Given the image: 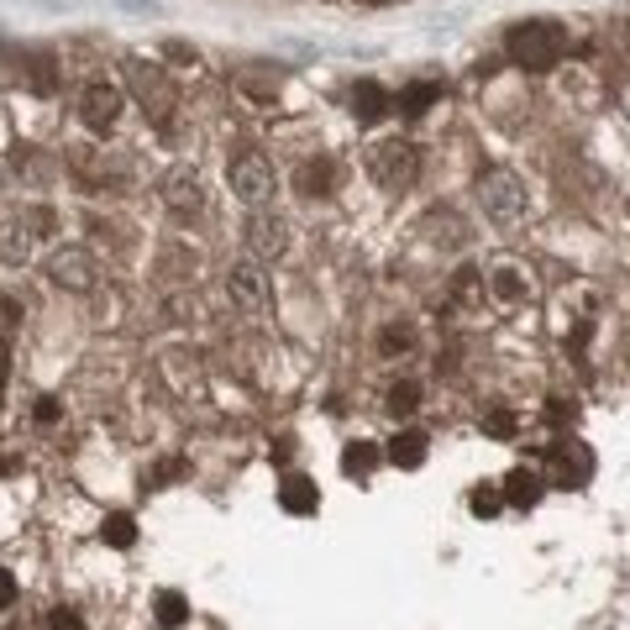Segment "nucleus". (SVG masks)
Instances as JSON below:
<instances>
[{"label":"nucleus","instance_id":"14","mask_svg":"<svg viewBox=\"0 0 630 630\" xmlns=\"http://www.w3.org/2000/svg\"><path fill=\"white\" fill-rule=\"evenodd\" d=\"M505 505H515V510H536L541 505V494H547V478L536 468H510V478H505Z\"/></svg>","mask_w":630,"mask_h":630},{"label":"nucleus","instance_id":"19","mask_svg":"<svg viewBox=\"0 0 630 630\" xmlns=\"http://www.w3.org/2000/svg\"><path fill=\"white\" fill-rule=\"evenodd\" d=\"M299 195L305 200H326L336 190V163L332 158H315V163H299Z\"/></svg>","mask_w":630,"mask_h":630},{"label":"nucleus","instance_id":"1","mask_svg":"<svg viewBox=\"0 0 630 630\" xmlns=\"http://www.w3.org/2000/svg\"><path fill=\"white\" fill-rule=\"evenodd\" d=\"M562 53H568V27L551 21V17H526L505 32V59H510L515 69H526V74H547V69H557Z\"/></svg>","mask_w":630,"mask_h":630},{"label":"nucleus","instance_id":"23","mask_svg":"<svg viewBox=\"0 0 630 630\" xmlns=\"http://www.w3.org/2000/svg\"><path fill=\"white\" fill-rule=\"evenodd\" d=\"M100 536H105V547H116V551H126L132 541H138V520L126 510H116V515H105V526H100Z\"/></svg>","mask_w":630,"mask_h":630},{"label":"nucleus","instance_id":"2","mask_svg":"<svg viewBox=\"0 0 630 630\" xmlns=\"http://www.w3.org/2000/svg\"><path fill=\"white\" fill-rule=\"evenodd\" d=\"M478 205H484V216L494 226H520L526 211H531V195H526V179L515 174V169H484L478 174Z\"/></svg>","mask_w":630,"mask_h":630},{"label":"nucleus","instance_id":"6","mask_svg":"<svg viewBox=\"0 0 630 630\" xmlns=\"http://www.w3.org/2000/svg\"><path fill=\"white\" fill-rule=\"evenodd\" d=\"M126 84H132V95L142 100V111H153L158 126H169V116H174V84L163 79V69L158 63H142V59H126Z\"/></svg>","mask_w":630,"mask_h":630},{"label":"nucleus","instance_id":"33","mask_svg":"<svg viewBox=\"0 0 630 630\" xmlns=\"http://www.w3.org/2000/svg\"><path fill=\"white\" fill-rule=\"evenodd\" d=\"M614 100H620V116L630 121V79H626V84H620V95H614Z\"/></svg>","mask_w":630,"mask_h":630},{"label":"nucleus","instance_id":"22","mask_svg":"<svg viewBox=\"0 0 630 630\" xmlns=\"http://www.w3.org/2000/svg\"><path fill=\"white\" fill-rule=\"evenodd\" d=\"M378 463H384V453H378L374 441H347V453H342V468L353 472V478H368Z\"/></svg>","mask_w":630,"mask_h":630},{"label":"nucleus","instance_id":"27","mask_svg":"<svg viewBox=\"0 0 630 630\" xmlns=\"http://www.w3.org/2000/svg\"><path fill=\"white\" fill-rule=\"evenodd\" d=\"M468 510L478 515V520H489V515H499V510H505V494H499V489H489V484H484V489H472V494H468Z\"/></svg>","mask_w":630,"mask_h":630},{"label":"nucleus","instance_id":"28","mask_svg":"<svg viewBox=\"0 0 630 630\" xmlns=\"http://www.w3.org/2000/svg\"><path fill=\"white\" fill-rule=\"evenodd\" d=\"M484 431L499 436V441H510V436H515V415L510 410H489V415H484Z\"/></svg>","mask_w":630,"mask_h":630},{"label":"nucleus","instance_id":"7","mask_svg":"<svg viewBox=\"0 0 630 630\" xmlns=\"http://www.w3.org/2000/svg\"><path fill=\"white\" fill-rule=\"evenodd\" d=\"M48 284L63 289V295H95V284H100L95 253L90 247H59V253L48 257Z\"/></svg>","mask_w":630,"mask_h":630},{"label":"nucleus","instance_id":"5","mask_svg":"<svg viewBox=\"0 0 630 630\" xmlns=\"http://www.w3.org/2000/svg\"><path fill=\"white\" fill-rule=\"evenodd\" d=\"M121 105H126V95H121L116 79H90V84L79 90V121H84V132H95V138L116 132Z\"/></svg>","mask_w":630,"mask_h":630},{"label":"nucleus","instance_id":"24","mask_svg":"<svg viewBox=\"0 0 630 630\" xmlns=\"http://www.w3.org/2000/svg\"><path fill=\"white\" fill-rule=\"evenodd\" d=\"M184 620H190V599H184V593H174V589L158 593V626H163V630H179Z\"/></svg>","mask_w":630,"mask_h":630},{"label":"nucleus","instance_id":"12","mask_svg":"<svg viewBox=\"0 0 630 630\" xmlns=\"http://www.w3.org/2000/svg\"><path fill=\"white\" fill-rule=\"evenodd\" d=\"M484 295H489L494 305H505V311L526 305V299H531V268L515 263V257H499L489 274H484Z\"/></svg>","mask_w":630,"mask_h":630},{"label":"nucleus","instance_id":"4","mask_svg":"<svg viewBox=\"0 0 630 630\" xmlns=\"http://www.w3.org/2000/svg\"><path fill=\"white\" fill-rule=\"evenodd\" d=\"M226 184H232V195L242 200V205H268L278 190V174H274V163L257 153V148H242V153L226 163Z\"/></svg>","mask_w":630,"mask_h":630},{"label":"nucleus","instance_id":"3","mask_svg":"<svg viewBox=\"0 0 630 630\" xmlns=\"http://www.w3.org/2000/svg\"><path fill=\"white\" fill-rule=\"evenodd\" d=\"M368 174L374 184L384 190H410L415 179H420V148L410 138H384L368 148Z\"/></svg>","mask_w":630,"mask_h":630},{"label":"nucleus","instance_id":"8","mask_svg":"<svg viewBox=\"0 0 630 630\" xmlns=\"http://www.w3.org/2000/svg\"><path fill=\"white\" fill-rule=\"evenodd\" d=\"M547 468H551V484H557V489H589V484H593V453H589V441H578V436L551 441Z\"/></svg>","mask_w":630,"mask_h":630},{"label":"nucleus","instance_id":"25","mask_svg":"<svg viewBox=\"0 0 630 630\" xmlns=\"http://www.w3.org/2000/svg\"><path fill=\"white\" fill-rule=\"evenodd\" d=\"M410 347H415V326H410V321H389V326L378 332V353H384V357L410 353Z\"/></svg>","mask_w":630,"mask_h":630},{"label":"nucleus","instance_id":"29","mask_svg":"<svg viewBox=\"0 0 630 630\" xmlns=\"http://www.w3.org/2000/svg\"><path fill=\"white\" fill-rule=\"evenodd\" d=\"M48 630H84V620H79L74 610H63V604H59V610L48 614Z\"/></svg>","mask_w":630,"mask_h":630},{"label":"nucleus","instance_id":"31","mask_svg":"<svg viewBox=\"0 0 630 630\" xmlns=\"http://www.w3.org/2000/svg\"><path fill=\"white\" fill-rule=\"evenodd\" d=\"M6 378H11V347H6V336H0V394H6Z\"/></svg>","mask_w":630,"mask_h":630},{"label":"nucleus","instance_id":"18","mask_svg":"<svg viewBox=\"0 0 630 630\" xmlns=\"http://www.w3.org/2000/svg\"><path fill=\"white\" fill-rule=\"evenodd\" d=\"M389 90L378 84V79H357L353 84V116L357 121H378V116H389Z\"/></svg>","mask_w":630,"mask_h":630},{"label":"nucleus","instance_id":"11","mask_svg":"<svg viewBox=\"0 0 630 630\" xmlns=\"http://www.w3.org/2000/svg\"><path fill=\"white\" fill-rule=\"evenodd\" d=\"M242 236H247V253L257 263H278V257L289 253V221L278 216V211H268V205H257L253 216H247Z\"/></svg>","mask_w":630,"mask_h":630},{"label":"nucleus","instance_id":"30","mask_svg":"<svg viewBox=\"0 0 630 630\" xmlns=\"http://www.w3.org/2000/svg\"><path fill=\"white\" fill-rule=\"evenodd\" d=\"M17 604V578H11V568H0V610H11Z\"/></svg>","mask_w":630,"mask_h":630},{"label":"nucleus","instance_id":"13","mask_svg":"<svg viewBox=\"0 0 630 630\" xmlns=\"http://www.w3.org/2000/svg\"><path fill=\"white\" fill-rule=\"evenodd\" d=\"M158 374L169 378V389L179 394V399H200V363L190 353H163V363H158Z\"/></svg>","mask_w":630,"mask_h":630},{"label":"nucleus","instance_id":"10","mask_svg":"<svg viewBox=\"0 0 630 630\" xmlns=\"http://www.w3.org/2000/svg\"><path fill=\"white\" fill-rule=\"evenodd\" d=\"M226 295H232V305L242 315H268V274H263V263L257 257H242V263H232L226 268Z\"/></svg>","mask_w":630,"mask_h":630},{"label":"nucleus","instance_id":"15","mask_svg":"<svg viewBox=\"0 0 630 630\" xmlns=\"http://www.w3.org/2000/svg\"><path fill=\"white\" fill-rule=\"evenodd\" d=\"M278 510H284V515H315V510H321V489H315V478L289 472V478L278 484Z\"/></svg>","mask_w":630,"mask_h":630},{"label":"nucleus","instance_id":"17","mask_svg":"<svg viewBox=\"0 0 630 630\" xmlns=\"http://www.w3.org/2000/svg\"><path fill=\"white\" fill-rule=\"evenodd\" d=\"M426 453H431V436L426 431H415V426H405V431H394L389 436V463L394 468H420L426 463Z\"/></svg>","mask_w":630,"mask_h":630},{"label":"nucleus","instance_id":"16","mask_svg":"<svg viewBox=\"0 0 630 630\" xmlns=\"http://www.w3.org/2000/svg\"><path fill=\"white\" fill-rule=\"evenodd\" d=\"M441 95H447V84H441V79H415V84H405V90H399L394 111L415 121V116H426L431 105H441Z\"/></svg>","mask_w":630,"mask_h":630},{"label":"nucleus","instance_id":"32","mask_svg":"<svg viewBox=\"0 0 630 630\" xmlns=\"http://www.w3.org/2000/svg\"><path fill=\"white\" fill-rule=\"evenodd\" d=\"M53 420H59V405H53V399H42V405H38V426H53Z\"/></svg>","mask_w":630,"mask_h":630},{"label":"nucleus","instance_id":"9","mask_svg":"<svg viewBox=\"0 0 630 630\" xmlns=\"http://www.w3.org/2000/svg\"><path fill=\"white\" fill-rule=\"evenodd\" d=\"M158 200L174 211L179 221H190L205 211V179H200V169H190V163H174L169 174L158 179Z\"/></svg>","mask_w":630,"mask_h":630},{"label":"nucleus","instance_id":"26","mask_svg":"<svg viewBox=\"0 0 630 630\" xmlns=\"http://www.w3.org/2000/svg\"><path fill=\"white\" fill-rule=\"evenodd\" d=\"M453 299L457 305H478V299H484V268H457Z\"/></svg>","mask_w":630,"mask_h":630},{"label":"nucleus","instance_id":"21","mask_svg":"<svg viewBox=\"0 0 630 630\" xmlns=\"http://www.w3.org/2000/svg\"><path fill=\"white\" fill-rule=\"evenodd\" d=\"M384 410H389L394 420L415 415V410H420V384H415V378H394L389 389H384Z\"/></svg>","mask_w":630,"mask_h":630},{"label":"nucleus","instance_id":"20","mask_svg":"<svg viewBox=\"0 0 630 630\" xmlns=\"http://www.w3.org/2000/svg\"><path fill=\"white\" fill-rule=\"evenodd\" d=\"M0 257L6 263H27L32 257V236H27V221L0 211Z\"/></svg>","mask_w":630,"mask_h":630}]
</instances>
